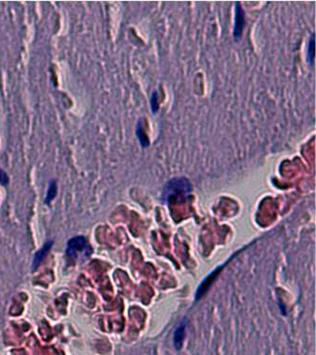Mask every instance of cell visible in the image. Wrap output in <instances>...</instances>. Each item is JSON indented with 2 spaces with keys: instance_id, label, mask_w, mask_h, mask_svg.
Wrapping results in <instances>:
<instances>
[{
  "instance_id": "ba28073f",
  "label": "cell",
  "mask_w": 316,
  "mask_h": 355,
  "mask_svg": "<svg viewBox=\"0 0 316 355\" xmlns=\"http://www.w3.org/2000/svg\"><path fill=\"white\" fill-rule=\"evenodd\" d=\"M57 192H58V186H57V182L55 181L50 182V185L48 187L47 190V197H46V200L45 202L47 204L50 203L55 197L57 196Z\"/></svg>"
},
{
  "instance_id": "9c48e42d",
  "label": "cell",
  "mask_w": 316,
  "mask_h": 355,
  "mask_svg": "<svg viewBox=\"0 0 316 355\" xmlns=\"http://www.w3.org/2000/svg\"><path fill=\"white\" fill-rule=\"evenodd\" d=\"M314 49H315V37L313 34L310 40V44H309V47H308V62L310 64H313V62H314V57H315Z\"/></svg>"
},
{
  "instance_id": "6da1fadb",
  "label": "cell",
  "mask_w": 316,
  "mask_h": 355,
  "mask_svg": "<svg viewBox=\"0 0 316 355\" xmlns=\"http://www.w3.org/2000/svg\"><path fill=\"white\" fill-rule=\"evenodd\" d=\"M192 191V185L190 181L184 177H179L170 180L164 187V198L165 201H168L172 197H185Z\"/></svg>"
},
{
  "instance_id": "277c9868",
  "label": "cell",
  "mask_w": 316,
  "mask_h": 355,
  "mask_svg": "<svg viewBox=\"0 0 316 355\" xmlns=\"http://www.w3.org/2000/svg\"><path fill=\"white\" fill-rule=\"evenodd\" d=\"M224 267H225V266H222L221 268H217L212 273L210 274V275L204 279V282L200 285L199 289H198V291H196V294H195V298H196V300H199L200 297H202V296L205 294L206 292L209 290V288L211 287V284H213V282L217 279L218 275L222 271Z\"/></svg>"
},
{
  "instance_id": "7a4b0ae2",
  "label": "cell",
  "mask_w": 316,
  "mask_h": 355,
  "mask_svg": "<svg viewBox=\"0 0 316 355\" xmlns=\"http://www.w3.org/2000/svg\"><path fill=\"white\" fill-rule=\"evenodd\" d=\"M93 252L92 247L89 245L87 240L83 236H76L68 241L66 253L67 256L74 260L77 258H87Z\"/></svg>"
},
{
  "instance_id": "52a82bcc",
  "label": "cell",
  "mask_w": 316,
  "mask_h": 355,
  "mask_svg": "<svg viewBox=\"0 0 316 355\" xmlns=\"http://www.w3.org/2000/svg\"><path fill=\"white\" fill-rule=\"evenodd\" d=\"M52 245V241H48L42 248L41 250L36 253L35 255H34V258H33V262H32V268H33V269H36L40 266V264L43 262V260L45 259V257L48 253V251L51 249Z\"/></svg>"
},
{
  "instance_id": "30bf717a",
  "label": "cell",
  "mask_w": 316,
  "mask_h": 355,
  "mask_svg": "<svg viewBox=\"0 0 316 355\" xmlns=\"http://www.w3.org/2000/svg\"><path fill=\"white\" fill-rule=\"evenodd\" d=\"M150 103H151V110H152L154 114H156V113L158 111L159 108H160L158 93H157V91H154V92H153L152 96H151Z\"/></svg>"
},
{
  "instance_id": "8992f818",
  "label": "cell",
  "mask_w": 316,
  "mask_h": 355,
  "mask_svg": "<svg viewBox=\"0 0 316 355\" xmlns=\"http://www.w3.org/2000/svg\"><path fill=\"white\" fill-rule=\"evenodd\" d=\"M136 135L139 139L141 146L143 147H147L149 146V139L147 136V133L145 130V124H144V119L141 118L140 120L137 123V127H136Z\"/></svg>"
},
{
  "instance_id": "8fae6325",
  "label": "cell",
  "mask_w": 316,
  "mask_h": 355,
  "mask_svg": "<svg viewBox=\"0 0 316 355\" xmlns=\"http://www.w3.org/2000/svg\"><path fill=\"white\" fill-rule=\"evenodd\" d=\"M9 177L7 175L6 172L2 169H0V184L2 185H7L9 183Z\"/></svg>"
},
{
  "instance_id": "3957f363",
  "label": "cell",
  "mask_w": 316,
  "mask_h": 355,
  "mask_svg": "<svg viewBox=\"0 0 316 355\" xmlns=\"http://www.w3.org/2000/svg\"><path fill=\"white\" fill-rule=\"evenodd\" d=\"M246 19H245V11L243 7L241 6L240 2H237L235 5V25L233 36L235 39L239 40L243 34V30L245 28Z\"/></svg>"
},
{
  "instance_id": "5b68a950",
  "label": "cell",
  "mask_w": 316,
  "mask_h": 355,
  "mask_svg": "<svg viewBox=\"0 0 316 355\" xmlns=\"http://www.w3.org/2000/svg\"><path fill=\"white\" fill-rule=\"evenodd\" d=\"M186 337V321H183L180 326L176 328L174 334V346L176 350H181Z\"/></svg>"
}]
</instances>
